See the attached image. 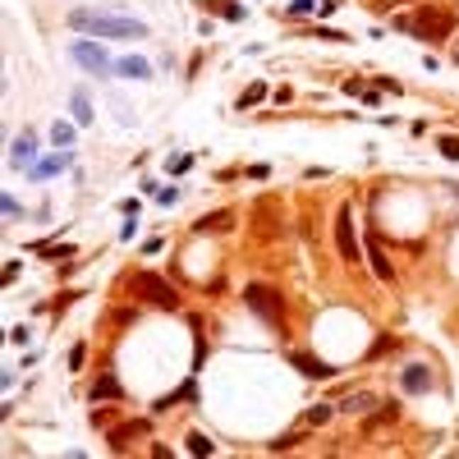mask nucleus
<instances>
[{
	"label": "nucleus",
	"instance_id": "nucleus-1",
	"mask_svg": "<svg viewBox=\"0 0 459 459\" xmlns=\"http://www.w3.org/2000/svg\"><path fill=\"white\" fill-rule=\"evenodd\" d=\"M70 28L92 33V37H120V42H138V37H148V23H138V18H111V14H92V9H74Z\"/></svg>",
	"mask_w": 459,
	"mask_h": 459
},
{
	"label": "nucleus",
	"instance_id": "nucleus-2",
	"mask_svg": "<svg viewBox=\"0 0 459 459\" xmlns=\"http://www.w3.org/2000/svg\"><path fill=\"white\" fill-rule=\"evenodd\" d=\"M129 289H133V294H143V299H148V304H156V308H179L175 285H170V280H161L156 271H138V276H129Z\"/></svg>",
	"mask_w": 459,
	"mask_h": 459
},
{
	"label": "nucleus",
	"instance_id": "nucleus-3",
	"mask_svg": "<svg viewBox=\"0 0 459 459\" xmlns=\"http://www.w3.org/2000/svg\"><path fill=\"white\" fill-rule=\"evenodd\" d=\"M414 33L423 37V42H446V37L455 33V14L441 9V5H423L418 18H414Z\"/></svg>",
	"mask_w": 459,
	"mask_h": 459
},
{
	"label": "nucleus",
	"instance_id": "nucleus-4",
	"mask_svg": "<svg viewBox=\"0 0 459 459\" xmlns=\"http://www.w3.org/2000/svg\"><path fill=\"white\" fill-rule=\"evenodd\" d=\"M336 248L345 262H358L363 253H358V234H354V211H349V202L336 211Z\"/></svg>",
	"mask_w": 459,
	"mask_h": 459
},
{
	"label": "nucleus",
	"instance_id": "nucleus-5",
	"mask_svg": "<svg viewBox=\"0 0 459 459\" xmlns=\"http://www.w3.org/2000/svg\"><path fill=\"white\" fill-rule=\"evenodd\" d=\"M70 55H74V65H83L87 74H115V65L106 60V51H101L96 42H74Z\"/></svg>",
	"mask_w": 459,
	"mask_h": 459
},
{
	"label": "nucleus",
	"instance_id": "nucleus-6",
	"mask_svg": "<svg viewBox=\"0 0 459 459\" xmlns=\"http://www.w3.org/2000/svg\"><path fill=\"white\" fill-rule=\"evenodd\" d=\"M243 299H248V308H253V312H262L267 321H276V317H280V299L271 294V289H262V285H248V289H243Z\"/></svg>",
	"mask_w": 459,
	"mask_h": 459
},
{
	"label": "nucleus",
	"instance_id": "nucleus-7",
	"mask_svg": "<svg viewBox=\"0 0 459 459\" xmlns=\"http://www.w3.org/2000/svg\"><path fill=\"white\" fill-rule=\"evenodd\" d=\"M9 161H14L18 170H33L37 165V138L33 133H18V138L9 143Z\"/></svg>",
	"mask_w": 459,
	"mask_h": 459
},
{
	"label": "nucleus",
	"instance_id": "nucleus-8",
	"mask_svg": "<svg viewBox=\"0 0 459 459\" xmlns=\"http://www.w3.org/2000/svg\"><path fill=\"white\" fill-rule=\"evenodd\" d=\"M70 165H74V156H70V152H55V156H42V161H37L28 175H33V179H51V175L70 170Z\"/></svg>",
	"mask_w": 459,
	"mask_h": 459
},
{
	"label": "nucleus",
	"instance_id": "nucleus-9",
	"mask_svg": "<svg viewBox=\"0 0 459 459\" xmlns=\"http://www.w3.org/2000/svg\"><path fill=\"white\" fill-rule=\"evenodd\" d=\"M115 74L120 78H152V65L143 55H124V60H115Z\"/></svg>",
	"mask_w": 459,
	"mask_h": 459
},
{
	"label": "nucleus",
	"instance_id": "nucleus-10",
	"mask_svg": "<svg viewBox=\"0 0 459 459\" xmlns=\"http://www.w3.org/2000/svg\"><path fill=\"white\" fill-rule=\"evenodd\" d=\"M120 395H124V390H120V382H115V377L106 372V377H96V382H92V395H87V399L96 404V399H120Z\"/></svg>",
	"mask_w": 459,
	"mask_h": 459
},
{
	"label": "nucleus",
	"instance_id": "nucleus-11",
	"mask_svg": "<svg viewBox=\"0 0 459 459\" xmlns=\"http://www.w3.org/2000/svg\"><path fill=\"white\" fill-rule=\"evenodd\" d=\"M372 404H377V399L367 395V390H358V395H345V399H340L336 409H340V414H367V409H372Z\"/></svg>",
	"mask_w": 459,
	"mask_h": 459
},
{
	"label": "nucleus",
	"instance_id": "nucleus-12",
	"mask_svg": "<svg viewBox=\"0 0 459 459\" xmlns=\"http://www.w3.org/2000/svg\"><path fill=\"white\" fill-rule=\"evenodd\" d=\"M70 106H74V124H83V129H87V124H92V101H87L83 87H78V92L70 96Z\"/></svg>",
	"mask_w": 459,
	"mask_h": 459
},
{
	"label": "nucleus",
	"instance_id": "nucleus-13",
	"mask_svg": "<svg viewBox=\"0 0 459 459\" xmlns=\"http://www.w3.org/2000/svg\"><path fill=\"white\" fill-rule=\"evenodd\" d=\"M367 258H372V271H377V280H395V267L386 262V253L377 248V239L367 243Z\"/></svg>",
	"mask_w": 459,
	"mask_h": 459
},
{
	"label": "nucleus",
	"instance_id": "nucleus-14",
	"mask_svg": "<svg viewBox=\"0 0 459 459\" xmlns=\"http://www.w3.org/2000/svg\"><path fill=\"white\" fill-rule=\"evenodd\" d=\"M432 386V372H427V367H404V390H427Z\"/></svg>",
	"mask_w": 459,
	"mask_h": 459
},
{
	"label": "nucleus",
	"instance_id": "nucleus-15",
	"mask_svg": "<svg viewBox=\"0 0 459 459\" xmlns=\"http://www.w3.org/2000/svg\"><path fill=\"white\" fill-rule=\"evenodd\" d=\"M51 143L70 148V143H74V124H70V120H55V124H51Z\"/></svg>",
	"mask_w": 459,
	"mask_h": 459
},
{
	"label": "nucleus",
	"instance_id": "nucleus-16",
	"mask_svg": "<svg viewBox=\"0 0 459 459\" xmlns=\"http://www.w3.org/2000/svg\"><path fill=\"white\" fill-rule=\"evenodd\" d=\"M294 363H299V372H304V377H331V367L317 363V358H294Z\"/></svg>",
	"mask_w": 459,
	"mask_h": 459
},
{
	"label": "nucleus",
	"instance_id": "nucleus-17",
	"mask_svg": "<svg viewBox=\"0 0 459 459\" xmlns=\"http://www.w3.org/2000/svg\"><path fill=\"white\" fill-rule=\"evenodd\" d=\"M262 96H267V83H253V87H248V92H243V96H239V111H248V106H258V101H262Z\"/></svg>",
	"mask_w": 459,
	"mask_h": 459
},
{
	"label": "nucleus",
	"instance_id": "nucleus-18",
	"mask_svg": "<svg viewBox=\"0 0 459 459\" xmlns=\"http://www.w3.org/2000/svg\"><path fill=\"white\" fill-rule=\"evenodd\" d=\"M211 450H216V446H211L202 432H193V436H189V455H211Z\"/></svg>",
	"mask_w": 459,
	"mask_h": 459
},
{
	"label": "nucleus",
	"instance_id": "nucleus-19",
	"mask_svg": "<svg viewBox=\"0 0 459 459\" xmlns=\"http://www.w3.org/2000/svg\"><path fill=\"white\" fill-rule=\"evenodd\" d=\"M0 211H5L9 221H23V207H18V202L9 198V193H5V198H0Z\"/></svg>",
	"mask_w": 459,
	"mask_h": 459
},
{
	"label": "nucleus",
	"instance_id": "nucleus-20",
	"mask_svg": "<svg viewBox=\"0 0 459 459\" xmlns=\"http://www.w3.org/2000/svg\"><path fill=\"white\" fill-rule=\"evenodd\" d=\"M441 156H450V161H459V138H441Z\"/></svg>",
	"mask_w": 459,
	"mask_h": 459
},
{
	"label": "nucleus",
	"instance_id": "nucleus-21",
	"mask_svg": "<svg viewBox=\"0 0 459 459\" xmlns=\"http://www.w3.org/2000/svg\"><path fill=\"white\" fill-rule=\"evenodd\" d=\"M331 418V409H308V427H317V423H326Z\"/></svg>",
	"mask_w": 459,
	"mask_h": 459
},
{
	"label": "nucleus",
	"instance_id": "nucleus-22",
	"mask_svg": "<svg viewBox=\"0 0 459 459\" xmlns=\"http://www.w3.org/2000/svg\"><path fill=\"white\" fill-rule=\"evenodd\" d=\"M289 14H312V0H289Z\"/></svg>",
	"mask_w": 459,
	"mask_h": 459
},
{
	"label": "nucleus",
	"instance_id": "nucleus-23",
	"mask_svg": "<svg viewBox=\"0 0 459 459\" xmlns=\"http://www.w3.org/2000/svg\"><path fill=\"white\" fill-rule=\"evenodd\" d=\"M450 60L459 65V37H455V46H450Z\"/></svg>",
	"mask_w": 459,
	"mask_h": 459
},
{
	"label": "nucleus",
	"instance_id": "nucleus-24",
	"mask_svg": "<svg viewBox=\"0 0 459 459\" xmlns=\"http://www.w3.org/2000/svg\"><path fill=\"white\" fill-rule=\"evenodd\" d=\"M382 5H395V0H382Z\"/></svg>",
	"mask_w": 459,
	"mask_h": 459
}]
</instances>
